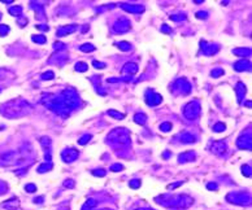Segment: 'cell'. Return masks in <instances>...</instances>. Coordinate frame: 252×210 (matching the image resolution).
Masks as SVG:
<instances>
[{
  "label": "cell",
  "instance_id": "cell-1",
  "mask_svg": "<svg viewBox=\"0 0 252 210\" xmlns=\"http://www.w3.org/2000/svg\"><path fill=\"white\" fill-rule=\"evenodd\" d=\"M42 104L57 114L68 117L80 105V97L73 88H66L56 95H47L46 99H42Z\"/></svg>",
  "mask_w": 252,
  "mask_h": 210
},
{
  "label": "cell",
  "instance_id": "cell-2",
  "mask_svg": "<svg viewBox=\"0 0 252 210\" xmlns=\"http://www.w3.org/2000/svg\"><path fill=\"white\" fill-rule=\"evenodd\" d=\"M31 105L27 101L22 99H14L8 103L3 104L0 106V113L7 117V118H18V117H23L29 114L31 112Z\"/></svg>",
  "mask_w": 252,
  "mask_h": 210
},
{
  "label": "cell",
  "instance_id": "cell-3",
  "mask_svg": "<svg viewBox=\"0 0 252 210\" xmlns=\"http://www.w3.org/2000/svg\"><path fill=\"white\" fill-rule=\"evenodd\" d=\"M156 201L160 205L165 206V208H174V209H187L194 204L192 197L187 196V194H163V196L156 197Z\"/></svg>",
  "mask_w": 252,
  "mask_h": 210
},
{
  "label": "cell",
  "instance_id": "cell-4",
  "mask_svg": "<svg viewBox=\"0 0 252 210\" xmlns=\"http://www.w3.org/2000/svg\"><path fill=\"white\" fill-rule=\"evenodd\" d=\"M107 140L112 145L126 147L130 144V134L126 128H116L108 135Z\"/></svg>",
  "mask_w": 252,
  "mask_h": 210
},
{
  "label": "cell",
  "instance_id": "cell-5",
  "mask_svg": "<svg viewBox=\"0 0 252 210\" xmlns=\"http://www.w3.org/2000/svg\"><path fill=\"white\" fill-rule=\"evenodd\" d=\"M226 200L234 205L246 206L251 204V196L250 193H246V192H231L226 196Z\"/></svg>",
  "mask_w": 252,
  "mask_h": 210
},
{
  "label": "cell",
  "instance_id": "cell-6",
  "mask_svg": "<svg viewBox=\"0 0 252 210\" xmlns=\"http://www.w3.org/2000/svg\"><path fill=\"white\" fill-rule=\"evenodd\" d=\"M200 110H202V105H200L199 100H194L190 101L184 105L183 108V114L187 119H196L200 114Z\"/></svg>",
  "mask_w": 252,
  "mask_h": 210
},
{
  "label": "cell",
  "instance_id": "cell-7",
  "mask_svg": "<svg viewBox=\"0 0 252 210\" xmlns=\"http://www.w3.org/2000/svg\"><path fill=\"white\" fill-rule=\"evenodd\" d=\"M172 91L176 95H188L191 92V84L186 78H178L173 83Z\"/></svg>",
  "mask_w": 252,
  "mask_h": 210
},
{
  "label": "cell",
  "instance_id": "cell-8",
  "mask_svg": "<svg viewBox=\"0 0 252 210\" xmlns=\"http://www.w3.org/2000/svg\"><path fill=\"white\" fill-rule=\"evenodd\" d=\"M130 27H131V23H130L129 19L125 18V17H121L113 23L112 29L117 34H124V33H126V31L130 30Z\"/></svg>",
  "mask_w": 252,
  "mask_h": 210
},
{
  "label": "cell",
  "instance_id": "cell-9",
  "mask_svg": "<svg viewBox=\"0 0 252 210\" xmlns=\"http://www.w3.org/2000/svg\"><path fill=\"white\" fill-rule=\"evenodd\" d=\"M144 97H146V103H147L149 106H156V105L163 103V96L159 95L157 92H155L153 89H147Z\"/></svg>",
  "mask_w": 252,
  "mask_h": 210
},
{
  "label": "cell",
  "instance_id": "cell-10",
  "mask_svg": "<svg viewBox=\"0 0 252 210\" xmlns=\"http://www.w3.org/2000/svg\"><path fill=\"white\" fill-rule=\"evenodd\" d=\"M237 147L241 148V149H246V150H251L252 148V140H251V131H248L246 134H242L237 140Z\"/></svg>",
  "mask_w": 252,
  "mask_h": 210
},
{
  "label": "cell",
  "instance_id": "cell-11",
  "mask_svg": "<svg viewBox=\"0 0 252 210\" xmlns=\"http://www.w3.org/2000/svg\"><path fill=\"white\" fill-rule=\"evenodd\" d=\"M80 156V152H78L76 148H66L61 152V158L64 159V162L66 163H70L73 161H76Z\"/></svg>",
  "mask_w": 252,
  "mask_h": 210
},
{
  "label": "cell",
  "instance_id": "cell-12",
  "mask_svg": "<svg viewBox=\"0 0 252 210\" xmlns=\"http://www.w3.org/2000/svg\"><path fill=\"white\" fill-rule=\"evenodd\" d=\"M209 150L212 152V153L217 154V156H222V154H225V153H226V150H227V145H226V143H225V141H221V140H218V141H213V143H211V145H209Z\"/></svg>",
  "mask_w": 252,
  "mask_h": 210
},
{
  "label": "cell",
  "instance_id": "cell-13",
  "mask_svg": "<svg viewBox=\"0 0 252 210\" xmlns=\"http://www.w3.org/2000/svg\"><path fill=\"white\" fill-rule=\"evenodd\" d=\"M120 7L124 10L129 12V13H143L144 12V5L140 4H128V3H121Z\"/></svg>",
  "mask_w": 252,
  "mask_h": 210
},
{
  "label": "cell",
  "instance_id": "cell-14",
  "mask_svg": "<svg viewBox=\"0 0 252 210\" xmlns=\"http://www.w3.org/2000/svg\"><path fill=\"white\" fill-rule=\"evenodd\" d=\"M200 44L203 45L202 49H203V53L206 54V56H212V54L217 53L218 49H220V47L217 44H207L206 42H202Z\"/></svg>",
  "mask_w": 252,
  "mask_h": 210
},
{
  "label": "cell",
  "instance_id": "cell-15",
  "mask_svg": "<svg viewBox=\"0 0 252 210\" xmlns=\"http://www.w3.org/2000/svg\"><path fill=\"white\" fill-rule=\"evenodd\" d=\"M196 158V154L194 150H187L183 152L178 156V162L179 163H186V162H192Z\"/></svg>",
  "mask_w": 252,
  "mask_h": 210
},
{
  "label": "cell",
  "instance_id": "cell-16",
  "mask_svg": "<svg viewBox=\"0 0 252 210\" xmlns=\"http://www.w3.org/2000/svg\"><path fill=\"white\" fill-rule=\"evenodd\" d=\"M77 25H68V26H61L60 29H57L56 35L57 36H65V35L73 34L74 31H77Z\"/></svg>",
  "mask_w": 252,
  "mask_h": 210
},
{
  "label": "cell",
  "instance_id": "cell-17",
  "mask_svg": "<svg viewBox=\"0 0 252 210\" xmlns=\"http://www.w3.org/2000/svg\"><path fill=\"white\" fill-rule=\"evenodd\" d=\"M234 69L237 70V71H250L251 70V62L248 60H246V58H243L241 61H237L234 64Z\"/></svg>",
  "mask_w": 252,
  "mask_h": 210
},
{
  "label": "cell",
  "instance_id": "cell-18",
  "mask_svg": "<svg viewBox=\"0 0 252 210\" xmlns=\"http://www.w3.org/2000/svg\"><path fill=\"white\" fill-rule=\"evenodd\" d=\"M235 92H237V97H238V103H242L243 97L246 96V92H247V87L244 83L242 82H238L237 86H235Z\"/></svg>",
  "mask_w": 252,
  "mask_h": 210
},
{
  "label": "cell",
  "instance_id": "cell-19",
  "mask_svg": "<svg viewBox=\"0 0 252 210\" xmlns=\"http://www.w3.org/2000/svg\"><path fill=\"white\" fill-rule=\"evenodd\" d=\"M136 71H138V65L135 64V62H128V64H125L124 68H122V73L130 74V75L135 74Z\"/></svg>",
  "mask_w": 252,
  "mask_h": 210
},
{
  "label": "cell",
  "instance_id": "cell-20",
  "mask_svg": "<svg viewBox=\"0 0 252 210\" xmlns=\"http://www.w3.org/2000/svg\"><path fill=\"white\" fill-rule=\"evenodd\" d=\"M179 138H181V141L184 143V144H191V143H195L196 141V138L190 132H181L179 134Z\"/></svg>",
  "mask_w": 252,
  "mask_h": 210
},
{
  "label": "cell",
  "instance_id": "cell-21",
  "mask_svg": "<svg viewBox=\"0 0 252 210\" xmlns=\"http://www.w3.org/2000/svg\"><path fill=\"white\" fill-rule=\"evenodd\" d=\"M18 157V152H8V153L2 156V161H8L7 163H13L14 161H17Z\"/></svg>",
  "mask_w": 252,
  "mask_h": 210
},
{
  "label": "cell",
  "instance_id": "cell-22",
  "mask_svg": "<svg viewBox=\"0 0 252 210\" xmlns=\"http://www.w3.org/2000/svg\"><path fill=\"white\" fill-rule=\"evenodd\" d=\"M18 200L17 198H10V200H8V201H5L3 204V208L4 209H7V210H16L18 208Z\"/></svg>",
  "mask_w": 252,
  "mask_h": 210
},
{
  "label": "cell",
  "instance_id": "cell-23",
  "mask_svg": "<svg viewBox=\"0 0 252 210\" xmlns=\"http://www.w3.org/2000/svg\"><path fill=\"white\" fill-rule=\"evenodd\" d=\"M233 53L239 57H246V56H250L251 54V49L250 48H235V49H233Z\"/></svg>",
  "mask_w": 252,
  "mask_h": 210
},
{
  "label": "cell",
  "instance_id": "cell-24",
  "mask_svg": "<svg viewBox=\"0 0 252 210\" xmlns=\"http://www.w3.org/2000/svg\"><path fill=\"white\" fill-rule=\"evenodd\" d=\"M134 121H135V123H138V124H144L147 122V115H146L144 113H136V114L134 115Z\"/></svg>",
  "mask_w": 252,
  "mask_h": 210
},
{
  "label": "cell",
  "instance_id": "cell-25",
  "mask_svg": "<svg viewBox=\"0 0 252 210\" xmlns=\"http://www.w3.org/2000/svg\"><path fill=\"white\" fill-rule=\"evenodd\" d=\"M52 163L51 162H44V163H42V165H39L38 166V173H40V174H43V173H47V171H50V170H52Z\"/></svg>",
  "mask_w": 252,
  "mask_h": 210
},
{
  "label": "cell",
  "instance_id": "cell-26",
  "mask_svg": "<svg viewBox=\"0 0 252 210\" xmlns=\"http://www.w3.org/2000/svg\"><path fill=\"white\" fill-rule=\"evenodd\" d=\"M8 12L12 14V16H16V17H21L22 14V7L21 5H14V7H10Z\"/></svg>",
  "mask_w": 252,
  "mask_h": 210
},
{
  "label": "cell",
  "instance_id": "cell-27",
  "mask_svg": "<svg viewBox=\"0 0 252 210\" xmlns=\"http://www.w3.org/2000/svg\"><path fill=\"white\" fill-rule=\"evenodd\" d=\"M96 200H94V198H90V200H87L85 202V205L82 206V210H91L92 208H95L96 206Z\"/></svg>",
  "mask_w": 252,
  "mask_h": 210
},
{
  "label": "cell",
  "instance_id": "cell-28",
  "mask_svg": "<svg viewBox=\"0 0 252 210\" xmlns=\"http://www.w3.org/2000/svg\"><path fill=\"white\" fill-rule=\"evenodd\" d=\"M116 45L118 47L121 51H125V52H126V51H130V49H131V44H130L129 42H117Z\"/></svg>",
  "mask_w": 252,
  "mask_h": 210
},
{
  "label": "cell",
  "instance_id": "cell-29",
  "mask_svg": "<svg viewBox=\"0 0 252 210\" xmlns=\"http://www.w3.org/2000/svg\"><path fill=\"white\" fill-rule=\"evenodd\" d=\"M39 143H40V145L44 148V149H50L51 147V139L47 138V136H42L40 140H39Z\"/></svg>",
  "mask_w": 252,
  "mask_h": 210
},
{
  "label": "cell",
  "instance_id": "cell-30",
  "mask_svg": "<svg viewBox=\"0 0 252 210\" xmlns=\"http://www.w3.org/2000/svg\"><path fill=\"white\" fill-rule=\"evenodd\" d=\"M31 39L34 43H38V44H44L47 42L46 36H43V35H31Z\"/></svg>",
  "mask_w": 252,
  "mask_h": 210
},
{
  "label": "cell",
  "instance_id": "cell-31",
  "mask_svg": "<svg viewBox=\"0 0 252 210\" xmlns=\"http://www.w3.org/2000/svg\"><path fill=\"white\" fill-rule=\"evenodd\" d=\"M107 113H108V115H111V117H113V118H116V119H124L125 118L124 113H118L116 110H108Z\"/></svg>",
  "mask_w": 252,
  "mask_h": 210
},
{
  "label": "cell",
  "instance_id": "cell-32",
  "mask_svg": "<svg viewBox=\"0 0 252 210\" xmlns=\"http://www.w3.org/2000/svg\"><path fill=\"white\" fill-rule=\"evenodd\" d=\"M224 74H225V70L221 69V68H216V69H213L211 71V75L213 77V78H218V77L224 75Z\"/></svg>",
  "mask_w": 252,
  "mask_h": 210
},
{
  "label": "cell",
  "instance_id": "cell-33",
  "mask_svg": "<svg viewBox=\"0 0 252 210\" xmlns=\"http://www.w3.org/2000/svg\"><path fill=\"white\" fill-rule=\"evenodd\" d=\"M80 49L82 52H92V51H95V47L92 44H90V43H86V44H82L80 47Z\"/></svg>",
  "mask_w": 252,
  "mask_h": 210
},
{
  "label": "cell",
  "instance_id": "cell-34",
  "mask_svg": "<svg viewBox=\"0 0 252 210\" xmlns=\"http://www.w3.org/2000/svg\"><path fill=\"white\" fill-rule=\"evenodd\" d=\"M91 139H92L91 135H90V134H86V135H83V136H81L80 140H78V143H80L81 145H86V144H87Z\"/></svg>",
  "mask_w": 252,
  "mask_h": 210
},
{
  "label": "cell",
  "instance_id": "cell-35",
  "mask_svg": "<svg viewBox=\"0 0 252 210\" xmlns=\"http://www.w3.org/2000/svg\"><path fill=\"white\" fill-rule=\"evenodd\" d=\"M87 68H88V66H87V64H86V62H77V64H76V70H77V71H82V73H83V71H86V70H87Z\"/></svg>",
  "mask_w": 252,
  "mask_h": 210
},
{
  "label": "cell",
  "instance_id": "cell-36",
  "mask_svg": "<svg viewBox=\"0 0 252 210\" xmlns=\"http://www.w3.org/2000/svg\"><path fill=\"white\" fill-rule=\"evenodd\" d=\"M40 78L43 80H51V79H53L55 78V74H53V71H46V73H43L42 75H40Z\"/></svg>",
  "mask_w": 252,
  "mask_h": 210
},
{
  "label": "cell",
  "instance_id": "cell-37",
  "mask_svg": "<svg viewBox=\"0 0 252 210\" xmlns=\"http://www.w3.org/2000/svg\"><path fill=\"white\" fill-rule=\"evenodd\" d=\"M170 19L174 21V22H181V21H184V19H186V16L184 14H172Z\"/></svg>",
  "mask_w": 252,
  "mask_h": 210
},
{
  "label": "cell",
  "instance_id": "cell-38",
  "mask_svg": "<svg viewBox=\"0 0 252 210\" xmlns=\"http://www.w3.org/2000/svg\"><path fill=\"white\" fill-rule=\"evenodd\" d=\"M225 128H226L225 124L221 123V122H218V123H216L214 126H213V131H216V132H222Z\"/></svg>",
  "mask_w": 252,
  "mask_h": 210
},
{
  "label": "cell",
  "instance_id": "cell-39",
  "mask_svg": "<svg viewBox=\"0 0 252 210\" xmlns=\"http://www.w3.org/2000/svg\"><path fill=\"white\" fill-rule=\"evenodd\" d=\"M242 173H243V175H246L247 178H250L251 176V166L250 165H243L242 166Z\"/></svg>",
  "mask_w": 252,
  "mask_h": 210
},
{
  "label": "cell",
  "instance_id": "cell-40",
  "mask_svg": "<svg viewBox=\"0 0 252 210\" xmlns=\"http://www.w3.org/2000/svg\"><path fill=\"white\" fill-rule=\"evenodd\" d=\"M161 131H164V132H169L172 130V123H169V122H164V123H161Z\"/></svg>",
  "mask_w": 252,
  "mask_h": 210
},
{
  "label": "cell",
  "instance_id": "cell-41",
  "mask_svg": "<svg viewBox=\"0 0 252 210\" xmlns=\"http://www.w3.org/2000/svg\"><path fill=\"white\" fill-rule=\"evenodd\" d=\"M8 33H9V26L0 25V36H5Z\"/></svg>",
  "mask_w": 252,
  "mask_h": 210
},
{
  "label": "cell",
  "instance_id": "cell-42",
  "mask_svg": "<svg viewBox=\"0 0 252 210\" xmlns=\"http://www.w3.org/2000/svg\"><path fill=\"white\" fill-rule=\"evenodd\" d=\"M105 174H107V171H105L104 169L92 170V175H95V176H105Z\"/></svg>",
  "mask_w": 252,
  "mask_h": 210
},
{
  "label": "cell",
  "instance_id": "cell-43",
  "mask_svg": "<svg viewBox=\"0 0 252 210\" xmlns=\"http://www.w3.org/2000/svg\"><path fill=\"white\" fill-rule=\"evenodd\" d=\"M129 185H130V188L138 189L140 187V180H138V179H134V180H131V182L129 183Z\"/></svg>",
  "mask_w": 252,
  "mask_h": 210
},
{
  "label": "cell",
  "instance_id": "cell-44",
  "mask_svg": "<svg viewBox=\"0 0 252 210\" xmlns=\"http://www.w3.org/2000/svg\"><path fill=\"white\" fill-rule=\"evenodd\" d=\"M25 189H26V192L33 193V192H35V191H37V187H35V184H33V183H29V184H26Z\"/></svg>",
  "mask_w": 252,
  "mask_h": 210
},
{
  "label": "cell",
  "instance_id": "cell-45",
  "mask_svg": "<svg viewBox=\"0 0 252 210\" xmlns=\"http://www.w3.org/2000/svg\"><path fill=\"white\" fill-rule=\"evenodd\" d=\"M196 17H198L199 19H206L208 17V12H204V10L196 12Z\"/></svg>",
  "mask_w": 252,
  "mask_h": 210
},
{
  "label": "cell",
  "instance_id": "cell-46",
  "mask_svg": "<svg viewBox=\"0 0 252 210\" xmlns=\"http://www.w3.org/2000/svg\"><path fill=\"white\" fill-rule=\"evenodd\" d=\"M121 170H124V166L121 163H113L111 166V171H121Z\"/></svg>",
  "mask_w": 252,
  "mask_h": 210
},
{
  "label": "cell",
  "instance_id": "cell-47",
  "mask_svg": "<svg viewBox=\"0 0 252 210\" xmlns=\"http://www.w3.org/2000/svg\"><path fill=\"white\" fill-rule=\"evenodd\" d=\"M17 23H18V25L21 26V27H23V26H25L26 23H27V18L23 17V16H21V17L17 18Z\"/></svg>",
  "mask_w": 252,
  "mask_h": 210
},
{
  "label": "cell",
  "instance_id": "cell-48",
  "mask_svg": "<svg viewBox=\"0 0 252 210\" xmlns=\"http://www.w3.org/2000/svg\"><path fill=\"white\" fill-rule=\"evenodd\" d=\"M64 187L65 188H74V182L72 180V179H66V180L64 182Z\"/></svg>",
  "mask_w": 252,
  "mask_h": 210
},
{
  "label": "cell",
  "instance_id": "cell-49",
  "mask_svg": "<svg viewBox=\"0 0 252 210\" xmlns=\"http://www.w3.org/2000/svg\"><path fill=\"white\" fill-rule=\"evenodd\" d=\"M183 184V182H177V183H173V184H169L168 185V189H176V188H178L179 185H182Z\"/></svg>",
  "mask_w": 252,
  "mask_h": 210
},
{
  "label": "cell",
  "instance_id": "cell-50",
  "mask_svg": "<svg viewBox=\"0 0 252 210\" xmlns=\"http://www.w3.org/2000/svg\"><path fill=\"white\" fill-rule=\"evenodd\" d=\"M92 65L95 66L96 69H104V68H105V64H104V62H99V61H94Z\"/></svg>",
  "mask_w": 252,
  "mask_h": 210
},
{
  "label": "cell",
  "instance_id": "cell-51",
  "mask_svg": "<svg viewBox=\"0 0 252 210\" xmlns=\"http://www.w3.org/2000/svg\"><path fill=\"white\" fill-rule=\"evenodd\" d=\"M207 188L211 189V191H217V189H218V185L216 184V183H208V184H207Z\"/></svg>",
  "mask_w": 252,
  "mask_h": 210
},
{
  "label": "cell",
  "instance_id": "cell-52",
  "mask_svg": "<svg viewBox=\"0 0 252 210\" xmlns=\"http://www.w3.org/2000/svg\"><path fill=\"white\" fill-rule=\"evenodd\" d=\"M161 31H163V33H165V34H170L172 33V29L168 25H163V26H161Z\"/></svg>",
  "mask_w": 252,
  "mask_h": 210
},
{
  "label": "cell",
  "instance_id": "cell-53",
  "mask_svg": "<svg viewBox=\"0 0 252 210\" xmlns=\"http://www.w3.org/2000/svg\"><path fill=\"white\" fill-rule=\"evenodd\" d=\"M35 27L39 29V30H42V31H48L50 30V26H47V25H37Z\"/></svg>",
  "mask_w": 252,
  "mask_h": 210
},
{
  "label": "cell",
  "instance_id": "cell-54",
  "mask_svg": "<svg viewBox=\"0 0 252 210\" xmlns=\"http://www.w3.org/2000/svg\"><path fill=\"white\" fill-rule=\"evenodd\" d=\"M53 48L56 49V51H57V49H64L65 45L62 44V43H55V44H53Z\"/></svg>",
  "mask_w": 252,
  "mask_h": 210
},
{
  "label": "cell",
  "instance_id": "cell-55",
  "mask_svg": "<svg viewBox=\"0 0 252 210\" xmlns=\"http://www.w3.org/2000/svg\"><path fill=\"white\" fill-rule=\"evenodd\" d=\"M121 80H124L122 78H109L108 79L109 83H117V82H121Z\"/></svg>",
  "mask_w": 252,
  "mask_h": 210
},
{
  "label": "cell",
  "instance_id": "cell-56",
  "mask_svg": "<svg viewBox=\"0 0 252 210\" xmlns=\"http://www.w3.org/2000/svg\"><path fill=\"white\" fill-rule=\"evenodd\" d=\"M5 189H7V185H5V184H4V183H3L2 180H0V194H2V193H4V192H5Z\"/></svg>",
  "mask_w": 252,
  "mask_h": 210
},
{
  "label": "cell",
  "instance_id": "cell-57",
  "mask_svg": "<svg viewBox=\"0 0 252 210\" xmlns=\"http://www.w3.org/2000/svg\"><path fill=\"white\" fill-rule=\"evenodd\" d=\"M44 200V197L40 196V197H37V198H34V202L35 204H42V201Z\"/></svg>",
  "mask_w": 252,
  "mask_h": 210
},
{
  "label": "cell",
  "instance_id": "cell-58",
  "mask_svg": "<svg viewBox=\"0 0 252 210\" xmlns=\"http://www.w3.org/2000/svg\"><path fill=\"white\" fill-rule=\"evenodd\" d=\"M163 157L164 158H169V157H170V152H165V153L163 154Z\"/></svg>",
  "mask_w": 252,
  "mask_h": 210
},
{
  "label": "cell",
  "instance_id": "cell-59",
  "mask_svg": "<svg viewBox=\"0 0 252 210\" xmlns=\"http://www.w3.org/2000/svg\"><path fill=\"white\" fill-rule=\"evenodd\" d=\"M135 210H153V209H149V208H140V209H135Z\"/></svg>",
  "mask_w": 252,
  "mask_h": 210
},
{
  "label": "cell",
  "instance_id": "cell-60",
  "mask_svg": "<svg viewBox=\"0 0 252 210\" xmlns=\"http://www.w3.org/2000/svg\"><path fill=\"white\" fill-rule=\"evenodd\" d=\"M3 3H5V4H10V3H13L12 0H3Z\"/></svg>",
  "mask_w": 252,
  "mask_h": 210
},
{
  "label": "cell",
  "instance_id": "cell-61",
  "mask_svg": "<svg viewBox=\"0 0 252 210\" xmlns=\"http://www.w3.org/2000/svg\"><path fill=\"white\" fill-rule=\"evenodd\" d=\"M244 105H247V106H248V108H251V105H252V104H251V101H247V103H246Z\"/></svg>",
  "mask_w": 252,
  "mask_h": 210
},
{
  "label": "cell",
  "instance_id": "cell-62",
  "mask_svg": "<svg viewBox=\"0 0 252 210\" xmlns=\"http://www.w3.org/2000/svg\"><path fill=\"white\" fill-rule=\"evenodd\" d=\"M195 3H196V4H202V3H203V0H196Z\"/></svg>",
  "mask_w": 252,
  "mask_h": 210
},
{
  "label": "cell",
  "instance_id": "cell-63",
  "mask_svg": "<svg viewBox=\"0 0 252 210\" xmlns=\"http://www.w3.org/2000/svg\"><path fill=\"white\" fill-rule=\"evenodd\" d=\"M103 210H109V209H103Z\"/></svg>",
  "mask_w": 252,
  "mask_h": 210
},
{
  "label": "cell",
  "instance_id": "cell-64",
  "mask_svg": "<svg viewBox=\"0 0 252 210\" xmlns=\"http://www.w3.org/2000/svg\"><path fill=\"white\" fill-rule=\"evenodd\" d=\"M0 18H2V14H0Z\"/></svg>",
  "mask_w": 252,
  "mask_h": 210
}]
</instances>
